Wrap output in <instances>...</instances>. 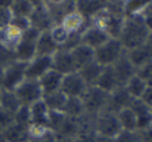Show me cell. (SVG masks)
<instances>
[{"label":"cell","mask_w":152,"mask_h":142,"mask_svg":"<svg viewBox=\"0 0 152 142\" xmlns=\"http://www.w3.org/2000/svg\"><path fill=\"white\" fill-rule=\"evenodd\" d=\"M149 31L151 30L148 28L146 23L141 17V14L125 17L118 40L121 41V44L124 46L126 51H129L132 48H137L142 44H145Z\"/></svg>","instance_id":"obj_1"},{"label":"cell","mask_w":152,"mask_h":142,"mask_svg":"<svg viewBox=\"0 0 152 142\" xmlns=\"http://www.w3.org/2000/svg\"><path fill=\"white\" fill-rule=\"evenodd\" d=\"M53 68L51 57L46 55H36L33 60L26 63V78L28 80H36L39 81L47 71Z\"/></svg>","instance_id":"obj_11"},{"label":"cell","mask_w":152,"mask_h":142,"mask_svg":"<svg viewBox=\"0 0 152 142\" xmlns=\"http://www.w3.org/2000/svg\"><path fill=\"white\" fill-rule=\"evenodd\" d=\"M20 107L21 104H20L17 95L14 94V91H6V90L0 91V108L1 109L16 114Z\"/></svg>","instance_id":"obj_30"},{"label":"cell","mask_w":152,"mask_h":142,"mask_svg":"<svg viewBox=\"0 0 152 142\" xmlns=\"http://www.w3.org/2000/svg\"><path fill=\"white\" fill-rule=\"evenodd\" d=\"M129 108L132 109V112L137 117L138 121V131L139 129L148 128L152 125V118H151V108L146 105L144 101L141 100H134Z\"/></svg>","instance_id":"obj_20"},{"label":"cell","mask_w":152,"mask_h":142,"mask_svg":"<svg viewBox=\"0 0 152 142\" xmlns=\"http://www.w3.org/2000/svg\"><path fill=\"white\" fill-rule=\"evenodd\" d=\"M108 39H111V37L98 24H94V23H88V26L81 33V44L93 48V50L102 46Z\"/></svg>","instance_id":"obj_10"},{"label":"cell","mask_w":152,"mask_h":142,"mask_svg":"<svg viewBox=\"0 0 152 142\" xmlns=\"http://www.w3.org/2000/svg\"><path fill=\"white\" fill-rule=\"evenodd\" d=\"M14 94L17 95L20 104L26 105V107H30L31 104L43 100V91L40 88L39 81L28 80V78H26L19 87L14 90Z\"/></svg>","instance_id":"obj_7"},{"label":"cell","mask_w":152,"mask_h":142,"mask_svg":"<svg viewBox=\"0 0 152 142\" xmlns=\"http://www.w3.org/2000/svg\"><path fill=\"white\" fill-rule=\"evenodd\" d=\"M114 142H142L138 131H121L114 138Z\"/></svg>","instance_id":"obj_38"},{"label":"cell","mask_w":152,"mask_h":142,"mask_svg":"<svg viewBox=\"0 0 152 142\" xmlns=\"http://www.w3.org/2000/svg\"><path fill=\"white\" fill-rule=\"evenodd\" d=\"M126 57L132 63L134 67L139 68L141 66H144L145 63L152 60V48L145 43V44H142V46H139V47L126 51Z\"/></svg>","instance_id":"obj_22"},{"label":"cell","mask_w":152,"mask_h":142,"mask_svg":"<svg viewBox=\"0 0 152 142\" xmlns=\"http://www.w3.org/2000/svg\"><path fill=\"white\" fill-rule=\"evenodd\" d=\"M117 117H118L119 125H121L122 131H138V121H137V117L131 108H125L119 111Z\"/></svg>","instance_id":"obj_33"},{"label":"cell","mask_w":152,"mask_h":142,"mask_svg":"<svg viewBox=\"0 0 152 142\" xmlns=\"http://www.w3.org/2000/svg\"><path fill=\"white\" fill-rule=\"evenodd\" d=\"M26 80V63L13 61L7 67L3 68V82L1 90L14 91L21 82Z\"/></svg>","instance_id":"obj_6"},{"label":"cell","mask_w":152,"mask_h":142,"mask_svg":"<svg viewBox=\"0 0 152 142\" xmlns=\"http://www.w3.org/2000/svg\"><path fill=\"white\" fill-rule=\"evenodd\" d=\"M4 142H28V127L13 122L1 131Z\"/></svg>","instance_id":"obj_19"},{"label":"cell","mask_w":152,"mask_h":142,"mask_svg":"<svg viewBox=\"0 0 152 142\" xmlns=\"http://www.w3.org/2000/svg\"><path fill=\"white\" fill-rule=\"evenodd\" d=\"M40 36V31L36 28L30 27L26 31L21 33L20 41L17 47L14 48V57L17 61L21 63H28L36 57V46H37V39Z\"/></svg>","instance_id":"obj_3"},{"label":"cell","mask_w":152,"mask_h":142,"mask_svg":"<svg viewBox=\"0 0 152 142\" xmlns=\"http://www.w3.org/2000/svg\"><path fill=\"white\" fill-rule=\"evenodd\" d=\"M61 112L67 115L68 118H73V119L78 121L86 115V108H84V104L81 101V98H67L66 105H64Z\"/></svg>","instance_id":"obj_29"},{"label":"cell","mask_w":152,"mask_h":142,"mask_svg":"<svg viewBox=\"0 0 152 142\" xmlns=\"http://www.w3.org/2000/svg\"><path fill=\"white\" fill-rule=\"evenodd\" d=\"M95 87H98L99 90H102V91H105L108 94H111L114 90H117L118 87H121L117 81V77L114 74L113 68L111 67H104L102 70V73L99 75L98 81L95 84Z\"/></svg>","instance_id":"obj_27"},{"label":"cell","mask_w":152,"mask_h":142,"mask_svg":"<svg viewBox=\"0 0 152 142\" xmlns=\"http://www.w3.org/2000/svg\"><path fill=\"white\" fill-rule=\"evenodd\" d=\"M88 85L86 81L81 78L78 71L67 74L63 77V82H61V92L66 95L67 98H81L84 92L87 91Z\"/></svg>","instance_id":"obj_8"},{"label":"cell","mask_w":152,"mask_h":142,"mask_svg":"<svg viewBox=\"0 0 152 142\" xmlns=\"http://www.w3.org/2000/svg\"><path fill=\"white\" fill-rule=\"evenodd\" d=\"M43 101L47 105V108L50 109L51 112H61L64 105H66L67 97L61 91L53 92V94H48L43 97Z\"/></svg>","instance_id":"obj_34"},{"label":"cell","mask_w":152,"mask_h":142,"mask_svg":"<svg viewBox=\"0 0 152 142\" xmlns=\"http://www.w3.org/2000/svg\"><path fill=\"white\" fill-rule=\"evenodd\" d=\"M137 75L141 77L144 81H146L148 84L152 82V60H149L148 63H145L144 66H141L139 68H137Z\"/></svg>","instance_id":"obj_41"},{"label":"cell","mask_w":152,"mask_h":142,"mask_svg":"<svg viewBox=\"0 0 152 142\" xmlns=\"http://www.w3.org/2000/svg\"><path fill=\"white\" fill-rule=\"evenodd\" d=\"M14 122H17L20 125H24V127H30V112H28V107L26 105H21L17 112L14 114Z\"/></svg>","instance_id":"obj_39"},{"label":"cell","mask_w":152,"mask_h":142,"mask_svg":"<svg viewBox=\"0 0 152 142\" xmlns=\"http://www.w3.org/2000/svg\"><path fill=\"white\" fill-rule=\"evenodd\" d=\"M94 124H95V132L98 135L108 136V138H115L122 131L117 114L108 111V109H104L95 115Z\"/></svg>","instance_id":"obj_5"},{"label":"cell","mask_w":152,"mask_h":142,"mask_svg":"<svg viewBox=\"0 0 152 142\" xmlns=\"http://www.w3.org/2000/svg\"><path fill=\"white\" fill-rule=\"evenodd\" d=\"M151 84H152V82H151Z\"/></svg>","instance_id":"obj_53"},{"label":"cell","mask_w":152,"mask_h":142,"mask_svg":"<svg viewBox=\"0 0 152 142\" xmlns=\"http://www.w3.org/2000/svg\"><path fill=\"white\" fill-rule=\"evenodd\" d=\"M48 33H50V36H51V39L54 40V43H56L60 48H63L64 46H66L67 40H68V37H70V34H71V33H68L61 24H56V26H53V27L50 28Z\"/></svg>","instance_id":"obj_36"},{"label":"cell","mask_w":152,"mask_h":142,"mask_svg":"<svg viewBox=\"0 0 152 142\" xmlns=\"http://www.w3.org/2000/svg\"><path fill=\"white\" fill-rule=\"evenodd\" d=\"M13 61H16V57H14V51L6 48L4 46L0 44V68L7 67L9 64H12Z\"/></svg>","instance_id":"obj_40"},{"label":"cell","mask_w":152,"mask_h":142,"mask_svg":"<svg viewBox=\"0 0 152 142\" xmlns=\"http://www.w3.org/2000/svg\"><path fill=\"white\" fill-rule=\"evenodd\" d=\"M104 7L105 1H88V0L75 1V10L86 19L87 23H91L104 10Z\"/></svg>","instance_id":"obj_17"},{"label":"cell","mask_w":152,"mask_h":142,"mask_svg":"<svg viewBox=\"0 0 152 142\" xmlns=\"http://www.w3.org/2000/svg\"><path fill=\"white\" fill-rule=\"evenodd\" d=\"M108 98H110V94L99 90L98 87H95V85L88 87L84 95L81 97V101H83L84 108H86V114L97 115L101 111L107 109Z\"/></svg>","instance_id":"obj_4"},{"label":"cell","mask_w":152,"mask_h":142,"mask_svg":"<svg viewBox=\"0 0 152 142\" xmlns=\"http://www.w3.org/2000/svg\"><path fill=\"white\" fill-rule=\"evenodd\" d=\"M56 142H77V138H70V136H56Z\"/></svg>","instance_id":"obj_45"},{"label":"cell","mask_w":152,"mask_h":142,"mask_svg":"<svg viewBox=\"0 0 152 142\" xmlns=\"http://www.w3.org/2000/svg\"><path fill=\"white\" fill-rule=\"evenodd\" d=\"M151 118H152V107H151Z\"/></svg>","instance_id":"obj_50"},{"label":"cell","mask_w":152,"mask_h":142,"mask_svg":"<svg viewBox=\"0 0 152 142\" xmlns=\"http://www.w3.org/2000/svg\"><path fill=\"white\" fill-rule=\"evenodd\" d=\"M53 20V24H61L67 14L75 10V1H44Z\"/></svg>","instance_id":"obj_15"},{"label":"cell","mask_w":152,"mask_h":142,"mask_svg":"<svg viewBox=\"0 0 152 142\" xmlns=\"http://www.w3.org/2000/svg\"><path fill=\"white\" fill-rule=\"evenodd\" d=\"M139 100H141V101H144L146 105L151 108V107H152V84H148L145 92H144V95H142Z\"/></svg>","instance_id":"obj_43"},{"label":"cell","mask_w":152,"mask_h":142,"mask_svg":"<svg viewBox=\"0 0 152 142\" xmlns=\"http://www.w3.org/2000/svg\"><path fill=\"white\" fill-rule=\"evenodd\" d=\"M134 102V98L128 94V91L125 90V87H118L117 90H114L113 92L110 94L108 98V107L107 109L118 114L119 111L125 108H129L131 104Z\"/></svg>","instance_id":"obj_13"},{"label":"cell","mask_w":152,"mask_h":142,"mask_svg":"<svg viewBox=\"0 0 152 142\" xmlns=\"http://www.w3.org/2000/svg\"><path fill=\"white\" fill-rule=\"evenodd\" d=\"M139 136H141V141L142 142H152V125L148 128L139 129Z\"/></svg>","instance_id":"obj_44"},{"label":"cell","mask_w":152,"mask_h":142,"mask_svg":"<svg viewBox=\"0 0 152 142\" xmlns=\"http://www.w3.org/2000/svg\"><path fill=\"white\" fill-rule=\"evenodd\" d=\"M51 63H53L54 71H57V73L63 75L71 74V73L77 71V67H75V63L73 60V55L70 53V50L60 48L58 51L51 57Z\"/></svg>","instance_id":"obj_12"},{"label":"cell","mask_w":152,"mask_h":142,"mask_svg":"<svg viewBox=\"0 0 152 142\" xmlns=\"http://www.w3.org/2000/svg\"><path fill=\"white\" fill-rule=\"evenodd\" d=\"M28 142H56V134L48 127L30 125L28 127Z\"/></svg>","instance_id":"obj_28"},{"label":"cell","mask_w":152,"mask_h":142,"mask_svg":"<svg viewBox=\"0 0 152 142\" xmlns=\"http://www.w3.org/2000/svg\"><path fill=\"white\" fill-rule=\"evenodd\" d=\"M124 87H125V90L128 91V94L131 95L134 100H139V98L144 95V92H145L146 87H148V82L144 81L141 77H138V75L135 74Z\"/></svg>","instance_id":"obj_32"},{"label":"cell","mask_w":152,"mask_h":142,"mask_svg":"<svg viewBox=\"0 0 152 142\" xmlns=\"http://www.w3.org/2000/svg\"><path fill=\"white\" fill-rule=\"evenodd\" d=\"M149 1L145 0H137V1H124V13L125 17H131V16H139L145 10Z\"/></svg>","instance_id":"obj_35"},{"label":"cell","mask_w":152,"mask_h":142,"mask_svg":"<svg viewBox=\"0 0 152 142\" xmlns=\"http://www.w3.org/2000/svg\"><path fill=\"white\" fill-rule=\"evenodd\" d=\"M1 82H3V68H0V90H1Z\"/></svg>","instance_id":"obj_48"},{"label":"cell","mask_w":152,"mask_h":142,"mask_svg":"<svg viewBox=\"0 0 152 142\" xmlns=\"http://www.w3.org/2000/svg\"><path fill=\"white\" fill-rule=\"evenodd\" d=\"M61 26L68 33H83V30L88 26V23L77 10H74L64 17V20L61 21Z\"/></svg>","instance_id":"obj_23"},{"label":"cell","mask_w":152,"mask_h":142,"mask_svg":"<svg viewBox=\"0 0 152 142\" xmlns=\"http://www.w3.org/2000/svg\"><path fill=\"white\" fill-rule=\"evenodd\" d=\"M70 53L73 55V60L75 63L77 71L81 68L90 64L91 61H94V50L90 47H87L84 44H78L77 47H74L73 50H70Z\"/></svg>","instance_id":"obj_24"},{"label":"cell","mask_w":152,"mask_h":142,"mask_svg":"<svg viewBox=\"0 0 152 142\" xmlns=\"http://www.w3.org/2000/svg\"><path fill=\"white\" fill-rule=\"evenodd\" d=\"M10 4H12V0H7V1L0 0V30L10 23V19H12Z\"/></svg>","instance_id":"obj_37"},{"label":"cell","mask_w":152,"mask_h":142,"mask_svg":"<svg viewBox=\"0 0 152 142\" xmlns=\"http://www.w3.org/2000/svg\"><path fill=\"white\" fill-rule=\"evenodd\" d=\"M146 44H148V46L152 48V30L149 31V34H148V40H146Z\"/></svg>","instance_id":"obj_47"},{"label":"cell","mask_w":152,"mask_h":142,"mask_svg":"<svg viewBox=\"0 0 152 142\" xmlns=\"http://www.w3.org/2000/svg\"><path fill=\"white\" fill-rule=\"evenodd\" d=\"M125 54L126 50L118 39H108L102 46L94 50V60L102 67H111Z\"/></svg>","instance_id":"obj_2"},{"label":"cell","mask_w":152,"mask_h":142,"mask_svg":"<svg viewBox=\"0 0 152 142\" xmlns=\"http://www.w3.org/2000/svg\"><path fill=\"white\" fill-rule=\"evenodd\" d=\"M0 91H1V90H0Z\"/></svg>","instance_id":"obj_52"},{"label":"cell","mask_w":152,"mask_h":142,"mask_svg":"<svg viewBox=\"0 0 152 142\" xmlns=\"http://www.w3.org/2000/svg\"><path fill=\"white\" fill-rule=\"evenodd\" d=\"M63 77H64V75L57 73V71H54L53 68H51L50 71H47L46 74L39 80L40 88H41V91H43V97L60 91V90H61Z\"/></svg>","instance_id":"obj_16"},{"label":"cell","mask_w":152,"mask_h":142,"mask_svg":"<svg viewBox=\"0 0 152 142\" xmlns=\"http://www.w3.org/2000/svg\"><path fill=\"white\" fill-rule=\"evenodd\" d=\"M111 68H113L114 74L117 77V81H118V84L121 87H124L126 82L137 74V68L132 66V63L129 61L126 54L122 55L115 64H113Z\"/></svg>","instance_id":"obj_14"},{"label":"cell","mask_w":152,"mask_h":142,"mask_svg":"<svg viewBox=\"0 0 152 142\" xmlns=\"http://www.w3.org/2000/svg\"><path fill=\"white\" fill-rule=\"evenodd\" d=\"M102 70H104V67L94 60V61H91L90 64L84 66L81 70H78V74L81 75V78L86 81V84L88 87H93V85L97 84L99 75L102 73Z\"/></svg>","instance_id":"obj_25"},{"label":"cell","mask_w":152,"mask_h":142,"mask_svg":"<svg viewBox=\"0 0 152 142\" xmlns=\"http://www.w3.org/2000/svg\"><path fill=\"white\" fill-rule=\"evenodd\" d=\"M0 134H1V128H0Z\"/></svg>","instance_id":"obj_51"},{"label":"cell","mask_w":152,"mask_h":142,"mask_svg":"<svg viewBox=\"0 0 152 142\" xmlns=\"http://www.w3.org/2000/svg\"><path fill=\"white\" fill-rule=\"evenodd\" d=\"M20 37H21V31H19L10 24H7L6 27L0 30V44L12 51H14V48L17 47Z\"/></svg>","instance_id":"obj_26"},{"label":"cell","mask_w":152,"mask_h":142,"mask_svg":"<svg viewBox=\"0 0 152 142\" xmlns=\"http://www.w3.org/2000/svg\"><path fill=\"white\" fill-rule=\"evenodd\" d=\"M30 112V125H40V127H47L48 125V117H50V109L47 108L43 100L34 102L28 107Z\"/></svg>","instance_id":"obj_18"},{"label":"cell","mask_w":152,"mask_h":142,"mask_svg":"<svg viewBox=\"0 0 152 142\" xmlns=\"http://www.w3.org/2000/svg\"><path fill=\"white\" fill-rule=\"evenodd\" d=\"M94 142H114V138H108V136H102V135H98V134H97Z\"/></svg>","instance_id":"obj_46"},{"label":"cell","mask_w":152,"mask_h":142,"mask_svg":"<svg viewBox=\"0 0 152 142\" xmlns=\"http://www.w3.org/2000/svg\"><path fill=\"white\" fill-rule=\"evenodd\" d=\"M28 20H30V27L36 28L40 33L50 31V28L54 26L44 1H34L33 13L30 14Z\"/></svg>","instance_id":"obj_9"},{"label":"cell","mask_w":152,"mask_h":142,"mask_svg":"<svg viewBox=\"0 0 152 142\" xmlns=\"http://www.w3.org/2000/svg\"><path fill=\"white\" fill-rule=\"evenodd\" d=\"M34 1L31 0H12L10 4V14L13 17H30L33 13Z\"/></svg>","instance_id":"obj_31"},{"label":"cell","mask_w":152,"mask_h":142,"mask_svg":"<svg viewBox=\"0 0 152 142\" xmlns=\"http://www.w3.org/2000/svg\"><path fill=\"white\" fill-rule=\"evenodd\" d=\"M13 122H14V114L0 108V128H1V131L7 128L9 125H12Z\"/></svg>","instance_id":"obj_42"},{"label":"cell","mask_w":152,"mask_h":142,"mask_svg":"<svg viewBox=\"0 0 152 142\" xmlns=\"http://www.w3.org/2000/svg\"><path fill=\"white\" fill-rule=\"evenodd\" d=\"M60 47L54 43L51 36L48 31L40 33L39 39H37V46H36V55H46V57H53Z\"/></svg>","instance_id":"obj_21"},{"label":"cell","mask_w":152,"mask_h":142,"mask_svg":"<svg viewBox=\"0 0 152 142\" xmlns=\"http://www.w3.org/2000/svg\"><path fill=\"white\" fill-rule=\"evenodd\" d=\"M0 142H4V139H3V136H1V134H0Z\"/></svg>","instance_id":"obj_49"}]
</instances>
